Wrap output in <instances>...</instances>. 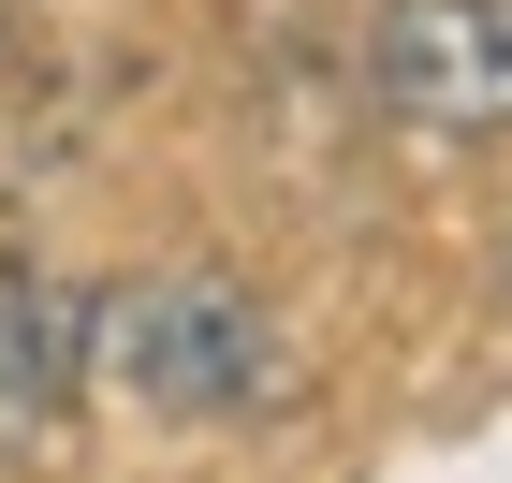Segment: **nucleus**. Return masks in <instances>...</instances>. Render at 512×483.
Listing matches in <instances>:
<instances>
[{
	"label": "nucleus",
	"mask_w": 512,
	"mask_h": 483,
	"mask_svg": "<svg viewBox=\"0 0 512 483\" xmlns=\"http://www.w3.org/2000/svg\"><path fill=\"white\" fill-rule=\"evenodd\" d=\"M366 88H381V118L439 132V147H498L512 132V0H381Z\"/></svg>",
	"instance_id": "2"
},
{
	"label": "nucleus",
	"mask_w": 512,
	"mask_h": 483,
	"mask_svg": "<svg viewBox=\"0 0 512 483\" xmlns=\"http://www.w3.org/2000/svg\"><path fill=\"white\" fill-rule=\"evenodd\" d=\"M74 396H88V366H74V293L0 249V440H44Z\"/></svg>",
	"instance_id": "3"
},
{
	"label": "nucleus",
	"mask_w": 512,
	"mask_h": 483,
	"mask_svg": "<svg viewBox=\"0 0 512 483\" xmlns=\"http://www.w3.org/2000/svg\"><path fill=\"white\" fill-rule=\"evenodd\" d=\"M74 366L161 425H249L293 410V322L220 264H147V279L74 293Z\"/></svg>",
	"instance_id": "1"
}]
</instances>
